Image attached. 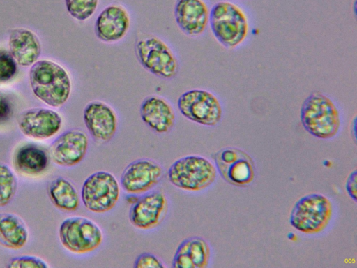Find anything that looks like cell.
I'll use <instances>...</instances> for the list:
<instances>
[{
    "instance_id": "6da1fadb",
    "label": "cell",
    "mask_w": 357,
    "mask_h": 268,
    "mask_svg": "<svg viewBox=\"0 0 357 268\" xmlns=\"http://www.w3.org/2000/svg\"><path fill=\"white\" fill-rule=\"evenodd\" d=\"M29 83L35 96L53 107L63 106L72 91V81L67 70L49 59L38 60L31 66Z\"/></svg>"
},
{
    "instance_id": "7a4b0ae2",
    "label": "cell",
    "mask_w": 357,
    "mask_h": 268,
    "mask_svg": "<svg viewBox=\"0 0 357 268\" xmlns=\"http://www.w3.org/2000/svg\"><path fill=\"white\" fill-rule=\"evenodd\" d=\"M300 115L305 130L316 137L328 140L340 130L337 108L329 97L320 91L311 93L304 100Z\"/></svg>"
},
{
    "instance_id": "3957f363",
    "label": "cell",
    "mask_w": 357,
    "mask_h": 268,
    "mask_svg": "<svg viewBox=\"0 0 357 268\" xmlns=\"http://www.w3.org/2000/svg\"><path fill=\"white\" fill-rule=\"evenodd\" d=\"M208 23L215 39L227 49L240 45L248 34L245 13L238 6L229 1H219L212 7Z\"/></svg>"
},
{
    "instance_id": "277c9868",
    "label": "cell",
    "mask_w": 357,
    "mask_h": 268,
    "mask_svg": "<svg viewBox=\"0 0 357 268\" xmlns=\"http://www.w3.org/2000/svg\"><path fill=\"white\" fill-rule=\"evenodd\" d=\"M136 57L141 66L153 75L172 80L179 70L178 60L168 44L153 34H144L135 44Z\"/></svg>"
},
{
    "instance_id": "5b68a950",
    "label": "cell",
    "mask_w": 357,
    "mask_h": 268,
    "mask_svg": "<svg viewBox=\"0 0 357 268\" xmlns=\"http://www.w3.org/2000/svg\"><path fill=\"white\" fill-rule=\"evenodd\" d=\"M167 174L170 183L176 188L196 192L208 188L215 181L217 169L207 158L189 155L176 160Z\"/></svg>"
},
{
    "instance_id": "8992f818",
    "label": "cell",
    "mask_w": 357,
    "mask_h": 268,
    "mask_svg": "<svg viewBox=\"0 0 357 268\" xmlns=\"http://www.w3.org/2000/svg\"><path fill=\"white\" fill-rule=\"evenodd\" d=\"M331 201L320 193H310L300 198L294 205L291 225L305 234H317L328 225L332 216Z\"/></svg>"
},
{
    "instance_id": "52a82bcc",
    "label": "cell",
    "mask_w": 357,
    "mask_h": 268,
    "mask_svg": "<svg viewBox=\"0 0 357 268\" xmlns=\"http://www.w3.org/2000/svg\"><path fill=\"white\" fill-rule=\"evenodd\" d=\"M120 197V186L116 178L107 171H98L84 181L81 200L89 211L103 214L112 210Z\"/></svg>"
},
{
    "instance_id": "ba28073f",
    "label": "cell",
    "mask_w": 357,
    "mask_h": 268,
    "mask_svg": "<svg viewBox=\"0 0 357 268\" xmlns=\"http://www.w3.org/2000/svg\"><path fill=\"white\" fill-rule=\"evenodd\" d=\"M59 236L63 246L77 254L91 253L103 241L100 228L93 221L82 216H71L63 221Z\"/></svg>"
},
{
    "instance_id": "9c48e42d",
    "label": "cell",
    "mask_w": 357,
    "mask_h": 268,
    "mask_svg": "<svg viewBox=\"0 0 357 268\" xmlns=\"http://www.w3.org/2000/svg\"><path fill=\"white\" fill-rule=\"evenodd\" d=\"M177 106L184 117L203 126H214L222 119L219 100L204 89H193L183 93L178 98Z\"/></svg>"
},
{
    "instance_id": "30bf717a",
    "label": "cell",
    "mask_w": 357,
    "mask_h": 268,
    "mask_svg": "<svg viewBox=\"0 0 357 268\" xmlns=\"http://www.w3.org/2000/svg\"><path fill=\"white\" fill-rule=\"evenodd\" d=\"M216 168L228 183L241 187L249 186L255 179V165L250 156L237 148L227 147L214 155Z\"/></svg>"
},
{
    "instance_id": "8fae6325",
    "label": "cell",
    "mask_w": 357,
    "mask_h": 268,
    "mask_svg": "<svg viewBox=\"0 0 357 268\" xmlns=\"http://www.w3.org/2000/svg\"><path fill=\"white\" fill-rule=\"evenodd\" d=\"M163 176V168L149 158H139L130 163L121 177V186L129 194H144L158 184Z\"/></svg>"
},
{
    "instance_id": "7c38bea8",
    "label": "cell",
    "mask_w": 357,
    "mask_h": 268,
    "mask_svg": "<svg viewBox=\"0 0 357 268\" xmlns=\"http://www.w3.org/2000/svg\"><path fill=\"white\" fill-rule=\"evenodd\" d=\"M168 200L161 191H148L130 209L129 220L135 228L149 230L162 223L168 211Z\"/></svg>"
},
{
    "instance_id": "4fadbf2b",
    "label": "cell",
    "mask_w": 357,
    "mask_h": 268,
    "mask_svg": "<svg viewBox=\"0 0 357 268\" xmlns=\"http://www.w3.org/2000/svg\"><path fill=\"white\" fill-rule=\"evenodd\" d=\"M83 119L91 137L99 144L112 140L118 129L119 121L115 110L101 100H93L86 105Z\"/></svg>"
},
{
    "instance_id": "5bb4252c",
    "label": "cell",
    "mask_w": 357,
    "mask_h": 268,
    "mask_svg": "<svg viewBox=\"0 0 357 268\" xmlns=\"http://www.w3.org/2000/svg\"><path fill=\"white\" fill-rule=\"evenodd\" d=\"M131 18L128 10L121 4L106 6L98 15L94 33L101 42L112 44L121 41L128 34Z\"/></svg>"
},
{
    "instance_id": "9a60e30c",
    "label": "cell",
    "mask_w": 357,
    "mask_h": 268,
    "mask_svg": "<svg viewBox=\"0 0 357 268\" xmlns=\"http://www.w3.org/2000/svg\"><path fill=\"white\" fill-rule=\"evenodd\" d=\"M21 132L36 140L48 139L56 134L62 126L61 115L43 107L29 108L22 112L17 119Z\"/></svg>"
},
{
    "instance_id": "2e32d148",
    "label": "cell",
    "mask_w": 357,
    "mask_h": 268,
    "mask_svg": "<svg viewBox=\"0 0 357 268\" xmlns=\"http://www.w3.org/2000/svg\"><path fill=\"white\" fill-rule=\"evenodd\" d=\"M88 148L86 134L80 129H70L63 133L52 142L51 158L59 165L73 167L84 159Z\"/></svg>"
},
{
    "instance_id": "e0dca14e",
    "label": "cell",
    "mask_w": 357,
    "mask_h": 268,
    "mask_svg": "<svg viewBox=\"0 0 357 268\" xmlns=\"http://www.w3.org/2000/svg\"><path fill=\"white\" fill-rule=\"evenodd\" d=\"M209 13L204 0H176L174 19L178 28L188 36L197 37L205 31Z\"/></svg>"
},
{
    "instance_id": "ac0fdd59",
    "label": "cell",
    "mask_w": 357,
    "mask_h": 268,
    "mask_svg": "<svg viewBox=\"0 0 357 268\" xmlns=\"http://www.w3.org/2000/svg\"><path fill=\"white\" fill-rule=\"evenodd\" d=\"M139 112L143 122L156 133H168L174 126V110L163 97L157 95L146 97L141 103Z\"/></svg>"
},
{
    "instance_id": "d6986e66",
    "label": "cell",
    "mask_w": 357,
    "mask_h": 268,
    "mask_svg": "<svg viewBox=\"0 0 357 268\" xmlns=\"http://www.w3.org/2000/svg\"><path fill=\"white\" fill-rule=\"evenodd\" d=\"M8 47L17 64L23 67L31 66L38 61L41 53L38 36L26 28H15L10 31Z\"/></svg>"
},
{
    "instance_id": "ffe728a7",
    "label": "cell",
    "mask_w": 357,
    "mask_h": 268,
    "mask_svg": "<svg viewBox=\"0 0 357 268\" xmlns=\"http://www.w3.org/2000/svg\"><path fill=\"white\" fill-rule=\"evenodd\" d=\"M211 256L210 247L202 237H190L184 239L174 254L173 268H205Z\"/></svg>"
},
{
    "instance_id": "44dd1931",
    "label": "cell",
    "mask_w": 357,
    "mask_h": 268,
    "mask_svg": "<svg viewBox=\"0 0 357 268\" xmlns=\"http://www.w3.org/2000/svg\"><path fill=\"white\" fill-rule=\"evenodd\" d=\"M49 156L41 147L29 144L20 147L13 156V165L18 172L27 176H38L45 171Z\"/></svg>"
},
{
    "instance_id": "7402d4cb",
    "label": "cell",
    "mask_w": 357,
    "mask_h": 268,
    "mask_svg": "<svg viewBox=\"0 0 357 268\" xmlns=\"http://www.w3.org/2000/svg\"><path fill=\"white\" fill-rule=\"evenodd\" d=\"M29 237L24 222L10 213L0 214V244L12 249L22 248Z\"/></svg>"
},
{
    "instance_id": "603a6c76",
    "label": "cell",
    "mask_w": 357,
    "mask_h": 268,
    "mask_svg": "<svg viewBox=\"0 0 357 268\" xmlns=\"http://www.w3.org/2000/svg\"><path fill=\"white\" fill-rule=\"evenodd\" d=\"M48 195L54 205L62 211H75L79 206L80 198L76 188L63 177H58L50 183Z\"/></svg>"
},
{
    "instance_id": "cb8c5ba5",
    "label": "cell",
    "mask_w": 357,
    "mask_h": 268,
    "mask_svg": "<svg viewBox=\"0 0 357 268\" xmlns=\"http://www.w3.org/2000/svg\"><path fill=\"white\" fill-rule=\"evenodd\" d=\"M98 3L99 0H65L69 15L79 22L90 19L96 11Z\"/></svg>"
},
{
    "instance_id": "d4e9b609",
    "label": "cell",
    "mask_w": 357,
    "mask_h": 268,
    "mask_svg": "<svg viewBox=\"0 0 357 268\" xmlns=\"http://www.w3.org/2000/svg\"><path fill=\"white\" fill-rule=\"evenodd\" d=\"M16 188L15 176L8 165L0 163V207H5L11 201Z\"/></svg>"
},
{
    "instance_id": "484cf974",
    "label": "cell",
    "mask_w": 357,
    "mask_h": 268,
    "mask_svg": "<svg viewBox=\"0 0 357 268\" xmlns=\"http://www.w3.org/2000/svg\"><path fill=\"white\" fill-rule=\"evenodd\" d=\"M17 64L9 50L0 47V83L10 81L16 75Z\"/></svg>"
},
{
    "instance_id": "4316f807",
    "label": "cell",
    "mask_w": 357,
    "mask_h": 268,
    "mask_svg": "<svg viewBox=\"0 0 357 268\" xmlns=\"http://www.w3.org/2000/svg\"><path fill=\"white\" fill-rule=\"evenodd\" d=\"M9 268H47V264L41 258L32 255H21L13 258L8 265Z\"/></svg>"
},
{
    "instance_id": "83f0119b",
    "label": "cell",
    "mask_w": 357,
    "mask_h": 268,
    "mask_svg": "<svg viewBox=\"0 0 357 268\" xmlns=\"http://www.w3.org/2000/svg\"><path fill=\"white\" fill-rule=\"evenodd\" d=\"M135 268H164L162 262L155 255L143 253L137 256L134 263Z\"/></svg>"
},
{
    "instance_id": "f1b7e54d",
    "label": "cell",
    "mask_w": 357,
    "mask_h": 268,
    "mask_svg": "<svg viewBox=\"0 0 357 268\" xmlns=\"http://www.w3.org/2000/svg\"><path fill=\"white\" fill-rule=\"evenodd\" d=\"M13 113V107L10 100L0 91V124L8 121Z\"/></svg>"
},
{
    "instance_id": "f546056e",
    "label": "cell",
    "mask_w": 357,
    "mask_h": 268,
    "mask_svg": "<svg viewBox=\"0 0 357 268\" xmlns=\"http://www.w3.org/2000/svg\"><path fill=\"white\" fill-rule=\"evenodd\" d=\"M356 177L357 172L354 170L349 175L346 181V190L349 195L356 202Z\"/></svg>"
}]
</instances>
